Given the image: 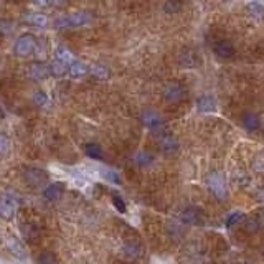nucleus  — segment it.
<instances>
[{"label": "nucleus", "instance_id": "nucleus-7", "mask_svg": "<svg viewBox=\"0 0 264 264\" xmlns=\"http://www.w3.org/2000/svg\"><path fill=\"white\" fill-rule=\"evenodd\" d=\"M18 203L12 196H0V218L4 219H13L17 215Z\"/></svg>", "mask_w": 264, "mask_h": 264}, {"label": "nucleus", "instance_id": "nucleus-8", "mask_svg": "<svg viewBox=\"0 0 264 264\" xmlns=\"http://www.w3.org/2000/svg\"><path fill=\"white\" fill-rule=\"evenodd\" d=\"M179 64L182 68H198L202 64V58L195 50H183L179 56Z\"/></svg>", "mask_w": 264, "mask_h": 264}, {"label": "nucleus", "instance_id": "nucleus-22", "mask_svg": "<svg viewBox=\"0 0 264 264\" xmlns=\"http://www.w3.org/2000/svg\"><path fill=\"white\" fill-rule=\"evenodd\" d=\"M84 152L86 156L90 159H94V160H102V157H104V152H102V147L99 144H86L84 145Z\"/></svg>", "mask_w": 264, "mask_h": 264}, {"label": "nucleus", "instance_id": "nucleus-25", "mask_svg": "<svg viewBox=\"0 0 264 264\" xmlns=\"http://www.w3.org/2000/svg\"><path fill=\"white\" fill-rule=\"evenodd\" d=\"M243 218H245L243 211H233V213L228 215V218H226V228H233V226L239 225Z\"/></svg>", "mask_w": 264, "mask_h": 264}, {"label": "nucleus", "instance_id": "nucleus-1", "mask_svg": "<svg viewBox=\"0 0 264 264\" xmlns=\"http://www.w3.org/2000/svg\"><path fill=\"white\" fill-rule=\"evenodd\" d=\"M93 24V17L86 12H76L71 13L68 17H61L55 21L58 28H79V27H87Z\"/></svg>", "mask_w": 264, "mask_h": 264}, {"label": "nucleus", "instance_id": "nucleus-23", "mask_svg": "<svg viewBox=\"0 0 264 264\" xmlns=\"http://www.w3.org/2000/svg\"><path fill=\"white\" fill-rule=\"evenodd\" d=\"M246 12L254 18H264V5L259 2H249L246 5Z\"/></svg>", "mask_w": 264, "mask_h": 264}, {"label": "nucleus", "instance_id": "nucleus-32", "mask_svg": "<svg viewBox=\"0 0 264 264\" xmlns=\"http://www.w3.org/2000/svg\"><path fill=\"white\" fill-rule=\"evenodd\" d=\"M104 177L109 180V182H114V183H119L121 180H119V175H117L114 170H107L106 173H104Z\"/></svg>", "mask_w": 264, "mask_h": 264}, {"label": "nucleus", "instance_id": "nucleus-10", "mask_svg": "<svg viewBox=\"0 0 264 264\" xmlns=\"http://www.w3.org/2000/svg\"><path fill=\"white\" fill-rule=\"evenodd\" d=\"M5 246H7V249H9V251L13 256H15V258H18V259H25L27 258L25 246H24V243H21L18 238H15V236H7Z\"/></svg>", "mask_w": 264, "mask_h": 264}, {"label": "nucleus", "instance_id": "nucleus-12", "mask_svg": "<svg viewBox=\"0 0 264 264\" xmlns=\"http://www.w3.org/2000/svg\"><path fill=\"white\" fill-rule=\"evenodd\" d=\"M47 173L41 170V168H27L25 170V180L33 187L43 185L47 182Z\"/></svg>", "mask_w": 264, "mask_h": 264}, {"label": "nucleus", "instance_id": "nucleus-21", "mask_svg": "<svg viewBox=\"0 0 264 264\" xmlns=\"http://www.w3.org/2000/svg\"><path fill=\"white\" fill-rule=\"evenodd\" d=\"M134 162L139 165V167H142V168H147L153 164V156L150 152H137L136 156H134Z\"/></svg>", "mask_w": 264, "mask_h": 264}, {"label": "nucleus", "instance_id": "nucleus-4", "mask_svg": "<svg viewBox=\"0 0 264 264\" xmlns=\"http://www.w3.org/2000/svg\"><path fill=\"white\" fill-rule=\"evenodd\" d=\"M35 50H36V40L30 33L21 35L15 43V53L18 56H30L33 55Z\"/></svg>", "mask_w": 264, "mask_h": 264}, {"label": "nucleus", "instance_id": "nucleus-5", "mask_svg": "<svg viewBox=\"0 0 264 264\" xmlns=\"http://www.w3.org/2000/svg\"><path fill=\"white\" fill-rule=\"evenodd\" d=\"M187 98V90L183 87L182 84H168L165 90H164V99L170 104H179L183 99Z\"/></svg>", "mask_w": 264, "mask_h": 264}, {"label": "nucleus", "instance_id": "nucleus-2", "mask_svg": "<svg viewBox=\"0 0 264 264\" xmlns=\"http://www.w3.org/2000/svg\"><path fill=\"white\" fill-rule=\"evenodd\" d=\"M208 187H210V192L213 195L216 200L219 202H225L226 196H228V188L225 185V180L219 173H211L208 177Z\"/></svg>", "mask_w": 264, "mask_h": 264}, {"label": "nucleus", "instance_id": "nucleus-18", "mask_svg": "<svg viewBox=\"0 0 264 264\" xmlns=\"http://www.w3.org/2000/svg\"><path fill=\"white\" fill-rule=\"evenodd\" d=\"M68 73L71 78H83L90 73V66L83 61H71L68 66Z\"/></svg>", "mask_w": 264, "mask_h": 264}, {"label": "nucleus", "instance_id": "nucleus-26", "mask_svg": "<svg viewBox=\"0 0 264 264\" xmlns=\"http://www.w3.org/2000/svg\"><path fill=\"white\" fill-rule=\"evenodd\" d=\"M56 58H58V60L64 61V63H68V64L71 61H75V60H73V53L68 48H64V47H58L56 48Z\"/></svg>", "mask_w": 264, "mask_h": 264}, {"label": "nucleus", "instance_id": "nucleus-11", "mask_svg": "<svg viewBox=\"0 0 264 264\" xmlns=\"http://www.w3.org/2000/svg\"><path fill=\"white\" fill-rule=\"evenodd\" d=\"M213 51L216 56L223 58V60H228V58L234 55V45L230 40H219L213 45Z\"/></svg>", "mask_w": 264, "mask_h": 264}, {"label": "nucleus", "instance_id": "nucleus-31", "mask_svg": "<svg viewBox=\"0 0 264 264\" xmlns=\"http://www.w3.org/2000/svg\"><path fill=\"white\" fill-rule=\"evenodd\" d=\"M113 205L117 208V211H121V213H126V211H127L126 203L122 202V198H121V196L114 195V196H113Z\"/></svg>", "mask_w": 264, "mask_h": 264}, {"label": "nucleus", "instance_id": "nucleus-13", "mask_svg": "<svg viewBox=\"0 0 264 264\" xmlns=\"http://www.w3.org/2000/svg\"><path fill=\"white\" fill-rule=\"evenodd\" d=\"M28 76H30L32 81H45V79L50 76V68L41 63H33L30 66V71H28Z\"/></svg>", "mask_w": 264, "mask_h": 264}, {"label": "nucleus", "instance_id": "nucleus-35", "mask_svg": "<svg viewBox=\"0 0 264 264\" xmlns=\"http://www.w3.org/2000/svg\"><path fill=\"white\" fill-rule=\"evenodd\" d=\"M261 198H262V200H264V192H262V193H261Z\"/></svg>", "mask_w": 264, "mask_h": 264}, {"label": "nucleus", "instance_id": "nucleus-14", "mask_svg": "<svg viewBox=\"0 0 264 264\" xmlns=\"http://www.w3.org/2000/svg\"><path fill=\"white\" fill-rule=\"evenodd\" d=\"M63 193H64V183H61V182L50 183V185L43 190V196H45L48 202L58 200V198L63 196Z\"/></svg>", "mask_w": 264, "mask_h": 264}, {"label": "nucleus", "instance_id": "nucleus-27", "mask_svg": "<svg viewBox=\"0 0 264 264\" xmlns=\"http://www.w3.org/2000/svg\"><path fill=\"white\" fill-rule=\"evenodd\" d=\"M93 75L96 76L98 79H107L109 78V70L106 68L104 64H96V66H93Z\"/></svg>", "mask_w": 264, "mask_h": 264}, {"label": "nucleus", "instance_id": "nucleus-3", "mask_svg": "<svg viewBox=\"0 0 264 264\" xmlns=\"http://www.w3.org/2000/svg\"><path fill=\"white\" fill-rule=\"evenodd\" d=\"M180 222L183 225L188 226H202L205 225V215L203 210H200L198 207H188L180 213Z\"/></svg>", "mask_w": 264, "mask_h": 264}, {"label": "nucleus", "instance_id": "nucleus-9", "mask_svg": "<svg viewBox=\"0 0 264 264\" xmlns=\"http://www.w3.org/2000/svg\"><path fill=\"white\" fill-rule=\"evenodd\" d=\"M179 150H180V142L173 136L167 134L160 139V152L165 157H173L175 153H179Z\"/></svg>", "mask_w": 264, "mask_h": 264}, {"label": "nucleus", "instance_id": "nucleus-33", "mask_svg": "<svg viewBox=\"0 0 264 264\" xmlns=\"http://www.w3.org/2000/svg\"><path fill=\"white\" fill-rule=\"evenodd\" d=\"M56 261L55 256H41V258H38V262H53Z\"/></svg>", "mask_w": 264, "mask_h": 264}, {"label": "nucleus", "instance_id": "nucleus-19", "mask_svg": "<svg viewBox=\"0 0 264 264\" xmlns=\"http://www.w3.org/2000/svg\"><path fill=\"white\" fill-rule=\"evenodd\" d=\"M25 21V24L28 25H33V27H47L48 25V17L43 15V13H27V15H24V18H21Z\"/></svg>", "mask_w": 264, "mask_h": 264}, {"label": "nucleus", "instance_id": "nucleus-34", "mask_svg": "<svg viewBox=\"0 0 264 264\" xmlns=\"http://www.w3.org/2000/svg\"><path fill=\"white\" fill-rule=\"evenodd\" d=\"M35 2L40 4V5H53L55 0H35Z\"/></svg>", "mask_w": 264, "mask_h": 264}, {"label": "nucleus", "instance_id": "nucleus-17", "mask_svg": "<svg viewBox=\"0 0 264 264\" xmlns=\"http://www.w3.org/2000/svg\"><path fill=\"white\" fill-rule=\"evenodd\" d=\"M262 126V122L259 119V116L258 114H254V113H248L243 116V127L249 132H258Z\"/></svg>", "mask_w": 264, "mask_h": 264}, {"label": "nucleus", "instance_id": "nucleus-20", "mask_svg": "<svg viewBox=\"0 0 264 264\" xmlns=\"http://www.w3.org/2000/svg\"><path fill=\"white\" fill-rule=\"evenodd\" d=\"M68 63H64V61H61V60H56L51 63L48 68H50V75L51 76H55V78H63L66 73H68Z\"/></svg>", "mask_w": 264, "mask_h": 264}, {"label": "nucleus", "instance_id": "nucleus-24", "mask_svg": "<svg viewBox=\"0 0 264 264\" xmlns=\"http://www.w3.org/2000/svg\"><path fill=\"white\" fill-rule=\"evenodd\" d=\"M182 10V0H165L164 12L167 15H175Z\"/></svg>", "mask_w": 264, "mask_h": 264}, {"label": "nucleus", "instance_id": "nucleus-30", "mask_svg": "<svg viewBox=\"0 0 264 264\" xmlns=\"http://www.w3.org/2000/svg\"><path fill=\"white\" fill-rule=\"evenodd\" d=\"M261 228H262V225H261L259 219H249V222L246 223V230L249 233H258Z\"/></svg>", "mask_w": 264, "mask_h": 264}, {"label": "nucleus", "instance_id": "nucleus-16", "mask_svg": "<svg viewBox=\"0 0 264 264\" xmlns=\"http://www.w3.org/2000/svg\"><path fill=\"white\" fill-rule=\"evenodd\" d=\"M122 251L129 259H139L144 254V246L141 243H137V241H129V243L124 245Z\"/></svg>", "mask_w": 264, "mask_h": 264}, {"label": "nucleus", "instance_id": "nucleus-29", "mask_svg": "<svg viewBox=\"0 0 264 264\" xmlns=\"http://www.w3.org/2000/svg\"><path fill=\"white\" fill-rule=\"evenodd\" d=\"M33 102L36 106H47L48 104V96L45 91H36L33 96Z\"/></svg>", "mask_w": 264, "mask_h": 264}, {"label": "nucleus", "instance_id": "nucleus-6", "mask_svg": "<svg viewBox=\"0 0 264 264\" xmlns=\"http://www.w3.org/2000/svg\"><path fill=\"white\" fill-rule=\"evenodd\" d=\"M141 119L144 126L152 132H160L164 129V117L156 111H145Z\"/></svg>", "mask_w": 264, "mask_h": 264}, {"label": "nucleus", "instance_id": "nucleus-15", "mask_svg": "<svg viewBox=\"0 0 264 264\" xmlns=\"http://www.w3.org/2000/svg\"><path fill=\"white\" fill-rule=\"evenodd\" d=\"M196 109L200 113H213L216 111V99L211 94H203L196 99Z\"/></svg>", "mask_w": 264, "mask_h": 264}, {"label": "nucleus", "instance_id": "nucleus-28", "mask_svg": "<svg viewBox=\"0 0 264 264\" xmlns=\"http://www.w3.org/2000/svg\"><path fill=\"white\" fill-rule=\"evenodd\" d=\"M10 152V141L9 137L0 134V157H5Z\"/></svg>", "mask_w": 264, "mask_h": 264}]
</instances>
